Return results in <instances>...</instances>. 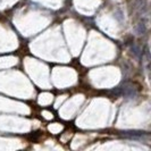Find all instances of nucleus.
I'll use <instances>...</instances> for the list:
<instances>
[{"label": "nucleus", "instance_id": "f03ea898", "mask_svg": "<svg viewBox=\"0 0 151 151\" xmlns=\"http://www.w3.org/2000/svg\"><path fill=\"white\" fill-rule=\"evenodd\" d=\"M139 26H140V29H139V33L141 34V33H143V32H144V25H143V23H140V24H139Z\"/></svg>", "mask_w": 151, "mask_h": 151}, {"label": "nucleus", "instance_id": "f257e3e1", "mask_svg": "<svg viewBox=\"0 0 151 151\" xmlns=\"http://www.w3.org/2000/svg\"><path fill=\"white\" fill-rule=\"evenodd\" d=\"M123 135L129 139H141L145 134L143 132H137V131H129V132H123Z\"/></svg>", "mask_w": 151, "mask_h": 151}]
</instances>
